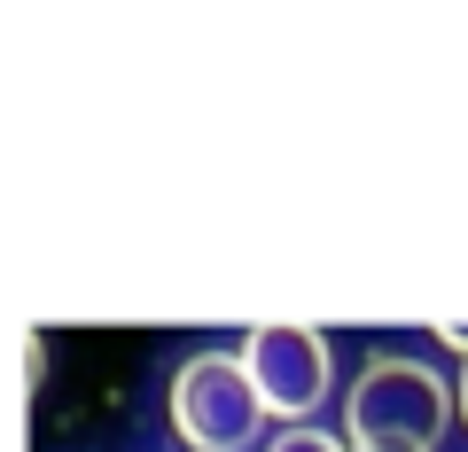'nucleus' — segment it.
Returning <instances> with one entry per match:
<instances>
[{
  "label": "nucleus",
  "mask_w": 468,
  "mask_h": 452,
  "mask_svg": "<svg viewBox=\"0 0 468 452\" xmlns=\"http://www.w3.org/2000/svg\"><path fill=\"white\" fill-rule=\"evenodd\" d=\"M351 414V445H399V452H430L452 421V390L414 359H375L344 398Z\"/></svg>",
  "instance_id": "nucleus-1"
},
{
  "label": "nucleus",
  "mask_w": 468,
  "mask_h": 452,
  "mask_svg": "<svg viewBox=\"0 0 468 452\" xmlns=\"http://www.w3.org/2000/svg\"><path fill=\"white\" fill-rule=\"evenodd\" d=\"M242 367H250V383H258V398H266V414L289 421V429H297V421L328 398V343H320L313 328H250Z\"/></svg>",
  "instance_id": "nucleus-3"
},
{
  "label": "nucleus",
  "mask_w": 468,
  "mask_h": 452,
  "mask_svg": "<svg viewBox=\"0 0 468 452\" xmlns=\"http://www.w3.org/2000/svg\"><path fill=\"white\" fill-rule=\"evenodd\" d=\"M266 452H344V445H335V436H320V429H304V421H297V429H282V436H273Z\"/></svg>",
  "instance_id": "nucleus-4"
},
{
  "label": "nucleus",
  "mask_w": 468,
  "mask_h": 452,
  "mask_svg": "<svg viewBox=\"0 0 468 452\" xmlns=\"http://www.w3.org/2000/svg\"><path fill=\"white\" fill-rule=\"evenodd\" d=\"M461 414H468V374H461Z\"/></svg>",
  "instance_id": "nucleus-7"
},
{
  "label": "nucleus",
  "mask_w": 468,
  "mask_h": 452,
  "mask_svg": "<svg viewBox=\"0 0 468 452\" xmlns=\"http://www.w3.org/2000/svg\"><path fill=\"white\" fill-rule=\"evenodd\" d=\"M172 429L187 452H250V436L266 429V398H258L250 367L227 352H203L172 374Z\"/></svg>",
  "instance_id": "nucleus-2"
},
{
  "label": "nucleus",
  "mask_w": 468,
  "mask_h": 452,
  "mask_svg": "<svg viewBox=\"0 0 468 452\" xmlns=\"http://www.w3.org/2000/svg\"><path fill=\"white\" fill-rule=\"evenodd\" d=\"M437 335H445L452 352H468V320H452V328H437Z\"/></svg>",
  "instance_id": "nucleus-5"
},
{
  "label": "nucleus",
  "mask_w": 468,
  "mask_h": 452,
  "mask_svg": "<svg viewBox=\"0 0 468 452\" xmlns=\"http://www.w3.org/2000/svg\"><path fill=\"white\" fill-rule=\"evenodd\" d=\"M359 452H399V445H359Z\"/></svg>",
  "instance_id": "nucleus-6"
}]
</instances>
